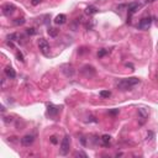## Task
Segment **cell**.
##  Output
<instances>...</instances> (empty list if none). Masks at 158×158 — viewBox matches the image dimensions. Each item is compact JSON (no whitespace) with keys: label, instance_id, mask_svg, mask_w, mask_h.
Wrapping results in <instances>:
<instances>
[{"label":"cell","instance_id":"obj_17","mask_svg":"<svg viewBox=\"0 0 158 158\" xmlns=\"http://www.w3.org/2000/svg\"><path fill=\"white\" fill-rule=\"evenodd\" d=\"M100 96H101V98H110V96H111V92H109V90H101V92H100Z\"/></svg>","mask_w":158,"mask_h":158},{"label":"cell","instance_id":"obj_1","mask_svg":"<svg viewBox=\"0 0 158 158\" xmlns=\"http://www.w3.org/2000/svg\"><path fill=\"white\" fill-rule=\"evenodd\" d=\"M140 83V79L136 77L132 78H126V79H121L120 82H117L116 87L120 90H130L131 88H134L135 85H137Z\"/></svg>","mask_w":158,"mask_h":158},{"label":"cell","instance_id":"obj_2","mask_svg":"<svg viewBox=\"0 0 158 158\" xmlns=\"http://www.w3.org/2000/svg\"><path fill=\"white\" fill-rule=\"evenodd\" d=\"M69 146H70V137L68 135L64 136V138L62 140L61 142V148H59V152L62 156H67L68 152H69Z\"/></svg>","mask_w":158,"mask_h":158},{"label":"cell","instance_id":"obj_26","mask_svg":"<svg viewBox=\"0 0 158 158\" xmlns=\"http://www.w3.org/2000/svg\"><path fill=\"white\" fill-rule=\"evenodd\" d=\"M152 137H153V132H148V135H147V140H152Z\"/></svg>","mask_w":158,"mask_h":158},{"label":"cell","instance_id":"obj_14","mask_svg":"<svg viewBox=\"0 0 158 158\" xmlns=\"http://www.w3.org/2000/svg\"><path fill=\"white\" fill-rule=\"evenodd\" d=\"M96 13H98V9H96V6H94V5H90L85 9V14H87V15H94Z\"/></svg>","mask_w":158,"mask_h":158},{"label":"cell","instance_id":"obj_10","mask_svg":"<svg viewBox=\"0 0 158 158\" xmlns=\"http://www.w3.org/2000/svg\"><path fill=\"white\" fill-rule=\"evenodd\" d=\"M140 8H141V4H138V3H131V4H128L127 5L128 15H134Z\"/></svg>","mask_w":158,"mask_h":158},{"label":"cell","instance_id":"obj_25","mask_svg":"<svg viewBox=\"0 0 158 158\" xmlns=\"http://www.w3.org/2000/svg\"><path fill=\"white\" fill-rule=\"evenodd\" d=\"M109 114H111V115H116V114H118V109H115V110H111Z\"/></svg>","mask_w":158,"mask_h":158},{"label":"cell","instance_id":"obj_24","mask_svg":"<svg viewBox=\"0 0 158 158\" xmlns=\"http://www.w3.org/2000/svg\"><path fill=\"white\" fill-rule=\"evenodd\" d=\"M40 1H41V0H31V4L34 5V6H36V5L40 4Z\"/></svg>","mask_w":158,"mask_h":158},{"label":"cell","instance_id":"obj_12","mask_svg":"<svg viewBox=\"0 0 158 158\" xmlns=\"http://www.w3.org/2000/svg\"><path fill=\"white\" fill-rule=\"evenodd\" d=\"M4 73H5V75H6V77H8L9 79H15V77H16L15 70H14L11 67H6L5 69H4Z\"/></svg>","mask_w":158,"mask_h":158},{"label":"cell","instance_id":"obj_20","mask_svg":"<svg viewBox=\"0 0 158 158\" xmlns=\"http://www.w3.org/2000/svg\"><path fill=\"white\" fill-rule=\"evenodd\" d=\"M14 24L15 25H22V24H25V19H22V17H21V19H16L15 21H14Z\"/></svg>","mask_w":158,"mask_h":158},{"label":"cell","instance_id":"obj_22","mask_svg":"<svg viewBox=\"0 0 158 158\" xmlns=\"http://www.w3.org/2000/svg\"><path fill=\"white\" fill-rule=\"evenodd\" d=\"M49 140H51V142L53 143V145H57V143H58V140H57L56 136H51V138H49Z\"/></svg>","mask_w":158,"mask_h":158},{"label":"cell","instance_id":"obj_21","mask_svg":"<svg viewBox=\"0 0 158 158\" xmlns=\"http://www.w3.org/2000/svg\"><path fill=\"white\" fill-rule=\"evenodd\" d=\"M16 57L19 58V61H21V62H24V56L21 52H16Z\"/></svg>","mask_w":158,"mask_h":158},{"label":"cell","instance_id":"obj_18","mask_svg":"<svg viewBox=\"0 0 158 158\" xmlns=\"http://www.w3.org/2000/svg\"><path fill=\"white\" fill-rule=\"evenodd\" d=\"M26 32H27V34L30 35V36H32V35H36V32H37V31H36L34 27H31V28H27Z\"/></svg>","mask_w":158,"mask_h":158},{"label":"cell","instance_id":"obj_6","mask_svg":"<svg viewBox=\"0 0 158 158\" xmlns=\"http://www.w3.org/2000/svg\"><path fill=\"white\" fill-rule=\"evenodd\" d=\"M151 24H152V19L151 17H143L138 22V28H141V30H148L151 27Z\"/></svg>","mask_w":158,"mask_h":158},{"label":"cell","instance_id":"obj_7","mask_svg":"<svg viewBox=\"0 0 158 158\" xmlns=\"http://www.w3.org/2000/svg\"><path fill=\"white\" fill-rule=\"evenodd\" d=\"M35 141V136L34 135H26L21 138V145L25 147H30Z\"/></svg>","mask_w":158,"mask_h":158},{"label":"cell","instance_id":"obj_15","mask_svg":"<svg viewBox=\"0 0 158 158\" xmlns=\"http://www.w3.org/2000/svg\"><path fill=\"white\" fill-rule=\"evenodd\" d=\"M101 142H103V145L105 146V147H107L110 145V142H111V137L109 135H103L101 136Z\"/></svg>","mask_w":158,"mask_h":158},{"label":"cell","instance_id":"obj_19","mask_svg":"<svg viewBox=\"0 0 158 158\" xmlns=\"http://www.w3.org/2000/svg\"><path fill=\"white\" fill-rule=\"evenodd\" d=\"M107 52H109V51H107V49H100V51L98 52V57H104V56H105Z\"/></svg>","mask_w":158,"mask_h":158},{"label":"cell","instance_id":"obj_11","mask_svg":"<svg viewBox=\"0 0 158 158\" xmlns=\"http://www.w3.org/2000/svg\"><path fill=\"white\" fill-rule=\"evenodd\" d=\"M59 113V109L55 105H48V109H47V115H49V116L55 117L57 116V114Z\"/></svg>","mask_w":158,"mask_h":158},{"label":"cell","instance_id":"obj_3","mask_svg":"<svg viewBox=\"0 0 158 158\" xmlns=\"http://www.w3.org/2000/svg\"><path fill=\"white\" fill-rule=\"evenodd\" d=\"M62 72H63V74L68 78L73 77L74 73H75V70H74V68H73L72 64H64V66H62Z\"/></svg>","mask_w":158,"mask_h":158},{"label":"cell","instance_id":"obj_8","mask_svg":"<svg viewBox=\"0 0 158 158\" xmlns=\"http://www.w3.org/2000/svg\"><path fill=\"white\" fill-rule=\"evenodd\" d=\"M82 73H83L85 77H94L95 75V68L92 67V66H84L82 68Z\"/></svg>","mask_w":158,"mask_h":158},{"label":"cell","instance_id":"obj_9","mask_svg":"<svg viewBox=\"0 0 158 158\" xmlns=\"http://www.w3.org/2000/svg\"><path fill=\"white\" fill-rule=\"evenodd\" d=\"M38 47L40 49H41V52L43 53V55H47V52L49 51V45H48V42L46 41V40L43 38H41L38 41Z\"/></svg>","mask_w":158,"mask_h":158},{"label":"cell","instance_id":"obj_16","mask_svg":"<svg viewBox=\"0 0 158 158\" xmlns=\"http://www.w3.org/2000/svg\"><path fill=\"white\" fill-rule=\"evenodd\" d=\"M48 35L51 36V37H56V36L58 35V31H57L56 28H53V27H49L48 28Z\"/></svg>","mask_w":158,"mask_h":158},{"label":"cell","instance_id":"obj_23","mask_svg":"<svg viewBox=\"0 0 158 158\" xmlns=\"http://www.w3.org/2000/svg\"><path fill=\"white\" fill-rule=\"evenodd\" d=\"M75 156H80V157H84V158H87V157H88L84 152H77V153H75Z\"/></svg>","mask_w":158,"mask_h":158},{"label":"cell","instance_id":"obj_27","mask_svg":"<svg viewBox=\"0 0 158 158\" xmlns=\"http://www.w3.org/2000/svg\"><path fill=\"white\" fill-rule=\"evenodd\" d=\"M153 1H156V0H146V3H153Z\"/></svg>","mask_w":158,"mask_h":158},{"label":"cell","instance_id":"obj_13","mask_svg":"<svg viewBox=\"0 0 158 158\" xmlns=\"http://www.w3.org/2000/svg\"><path fill=\"white\" fill-rule=\"evenodd\" d=\"M66 21H67V16L64 15V14H59V15L56 16L55 24L56 25H63V24H66Z\"/></svg>","mask_w":158,"mask_h":158},{"label":"cell","instance_id":"obj_4","mask_svg":"<svg viewBox=\"0 0 158 158\" xmlns=\"http://www.w3.org/2000/svg\"><path fill=\"white\" fill-rule=\"evenodd\" d=\"M148 109H146V107H140L138 109V117H140V125H143L145 124V121L147 120V117H148Z\"/></svg>","mask_w":158,"mask_h":158},{"label":"cell","instance_id":"obj_5","mask_svg":"<svg viewBox=\"0 0 158 158\" xmlns=\"http://www.w3.org/2000/svg\"><path fill=\"white\" fill-rule=\"evenodd\" d=\"M3 14H4L5 16H10V15H13L14 13H15V5H13V4H5V5H3Z\"/></svg>","mask_w":158,"mask_h":158}]
</instances>
